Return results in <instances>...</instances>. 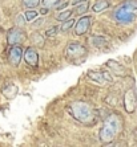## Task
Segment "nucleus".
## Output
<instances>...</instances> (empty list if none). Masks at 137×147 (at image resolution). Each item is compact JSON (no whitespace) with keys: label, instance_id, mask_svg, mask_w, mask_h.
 I'll use <instances>...</instances> for the list:
<instances>
[{"label":"nucleus","instance_id":"26","mask_svg":"<svg viewBox=\"0 0 137 147\" xmlns=\"http://www.w3.org/2000/svg\"><path fill=\"white\" fill-rule=\"evenodd\" d=\"M43 23V20H39V21H36V23H33V27H39V25Z\"/></svg>","mask_w":137,"mask_h":147},{"label":"nucleus","instance_id":"1","mask_svg":"<svg viewBox=\"0 0 137 147\" xmlns=\"http://www.w3.org/2000/svg\"><path fill=\"white\" fill-rule=\"evenodd\" d=\"M69 113L72 114V117L76 121H79L80 123L84 125H93L96 121V114L95 110L89 103L84 102V101H73L68 106Z\"/></svg>","mask_w":137,"mask_h":147},{"label":"nucleus","instance_id":"9","mask_svg":"<svg viewBox=\"0 0 137 147\" xmlns=\"http://www.w3.org/2000/svg\"><path fill=\"white\" fill-rule=\"evenodd\" d=\"M136 103H137V98H136V93L134 90H128L124 96V107L128 113H133L136 109Z\"/></svg>","mask_w":137,"mask_h":147},{"label":"nucleus","instance_id":"20","mask_svg":"<svg viewBox=\"0 0 137 147\" xmlns=\"http://www.w3.org/2000/svg\"><path fill=\"white\" fill-rule=\"evenodd\" d=\"M31 40L35 42V45H43V42H44V37L41 36L40 33H37V32H35V33L31 34Z\"/></svg>","mask_w":137,"mask_h":147},{"label":"nucleus","instance_id":"25","mask_svg":"<svg viewBox=\"0 0 137 147\" xmlns=\"http://www.w3.org/2000/svg\"><path fill=\"white\" fill-rule=\"evenodd\" d=\"M68 4H71V3H68V1H64V3H63V4H60V5H59V7H57V9H61V8H65V7H67V5H68Z\"/></svg>","mask_w":137,"mask_h":147},{"label":"nucleus","instance_id":"22","mask_svg":"<svg viewBox=\"0 0 137 147\" xmlns=\"http://www.w3.org/2000/svg\"><path fill=\"white\" fill-rule=\"evenodd\" d=\"M59 32V28L57 27H52L51 29L45 31V37H52V36H56Z\"/></svg>","mask_w":137,"mask_h":147},{"label":"nucleus","instance_id":"11","mask_svg":"<svg viewBox=\"0 0 137 147\" xmlns=\"http://www.w3.org/2000/svg\"><path fill=\"white\" fill-rule=\"evenodd\" d=\"M1 94H3L5 98L12 99L17 94V86L16 85H8L7 88H4V89L1 90Z\"/></svg>","mask_w":137,"mask_h":147},{"label":"nucleus","instance_id":"17","mask_svg":"<svg viewBox=\"0 0 137 147\" xmlns=\"http://www.w3.org/2000/svg\"><path fill=\"white\" fill-rule=\"evenodd\" d=\"M75 24H76L75 20H72V19H68V20L63 21V25H61V28H60V29H61L63 32H68L72 27H75Z\"/></svg>","mask_w":137,"mask_h":147},{"label":"nucleus","instance_id":"4","mask_svg":"<svg viewBox=\"0 0 137 147\" xmlns=\"http://www.w3.org/2000/svg\"><path fill=\"white\" fill-rule=\"evenodd\" d=\"M87 56V49L79 42H69L65 48V57L71 61H77L79 58H84Z\"/></svg>","mask_w":137,"mask_h":147},{"label":"nucleus","instance_id":"15","mask_svg":"<svg viewBox=\"0 0 137 147\" xmlns=\"http://www.w3.org/2000/svg\"><path fill=\"white\" fill-rule=\"evenodd\" d=\"M92 44H93V47H96V48H101V47H104V45L106 44V40L103 36H95V37L92 38Z\"/></svg>","mask_w":137,"mask_h":147},{"label":"nucleus","instance_id":"10","mask_svg":"<svg viewBox=\"0 0 137 147\" xmlns=\"http://www.w3.org/2000/svg\"><path fill=\"white\" fill-rule=\"evenodd\" d=\"M24 60L29 66L36 68L39 65V55L36 52V49L32 48V47H28L24 52Z\"/></svg>","mask_w":137,"mask_h":147},{"label":"nucleus","instance_id":"12","mask_svg":"<svg viewBox=\"0 0 137 147\" xmlns=\"http://www.w3.org/2000/svg\"><path fill=\"white\" fill-rule=\"evenodd\" d=\"M109 5H110V3L108 0H97L96 3L93 4L92 9L95 11V12H103L104 9L109 8Z\"/></svg>","mask_w":137,"mask_h":147},{"label":"nucleus","instance_id":"21","mask_svg":"<svg viewBox=\"0 0 137 147\" xmlns=\"http://www.w3.org/2000/svg\"><path fill=\"white\" fill-rule=\"evenodd\" d=\"M87 9H88V1L80 4V5H76V13L77 15H81L84 12H87Z\"/></svg>","mask_w":137,"mask_h":147},{"label":"nucleus","instance_id":"24","mask_svg":"<svg viewBox=\"0 0 137 147\" xmlns=\"http://www.w3.org/2000/svg\"><path fill=\"white\" fill-rule=\"evenodd\" d=\"M49 12V8H47V7H44V8H41L40 9V13L41 15H47Z\"/></svg>","mask_w":137,"mask_h":147},{"label":"nucleus","instance_id":"18","mask_svg":"<svg viewBox=\"0 0 137 147\" xmlns=\"http://www.w3.org/2000/svg\"><path fill=\"white\" fill-rule=\"evenodd\" d=\"M41 3H43V5L47 8H52V7L57 8L59 5H60V3H61V0H43Z\"/></svg>","mask_w":137,"mask_h":147},{"label":"nucleus","instance_id":"6","mask_svg":"<svg viewBox=\"0 0 137 147\" xmlns=\"http://www.w3.org/2000/svg\"><path fill=\"white\" fill-rule=\"evenodd\" d=\"M21 58H23V48L19 44L12 45L10 52H8V62H10V65H12L14 68L19 66Z\"/></svg>","mask_w":137,"mask_h":147},{"label":"nucleus","instance_id":"16","mask_svg":"<svg viewBox=\"0 0 137 147\" xmlns=\"http://www.w3.org/2000/svg\"><path fill=\"white\" fill-rule=\"evenodd\" d=\"M71 16H72V11H63V12H60V13L56 16V20L59 21H65V20H68V19H71Z\"/></svg>","mask_w":137,"mask_h":147},{"label":"nucleus","instance_id":"8","mask_svg":"<svg viewBox=\"0 0 137 147\" xmlns=\"http://www.w3.org/2000/svg\"><path fill=\"white\" fill-rule=\"evenodd\" d=\"M91 23H92V17L91 16H82L80 17L79 20L76 21L75 24V34L76 36H82L88 32L89 27H91Z\"/></svg>","mask_w":137,"mask_h":147},{"label":"nucleus","instance_id":"2","mask_svg":"<svg viewBox=\"0 0 137 147\" xmlns=\"http://www.w3.org/2000/svg\"><path fill=\"white\" fill-rule=\"evenodd\" d=\"M121 129V118L116 114H110L105 121H104V125L100 130L99 138L101 142L104 143H108V142H112L116 135L119 134Z\"/></svg>","mask_w":137,"mask_h":147},{"label":"nucleus","instance_id":"5","mask_svg":"<svg viewBox=\"0 0 137 147\" xmlns=\"http://www.w3.org/2000/svg\"><path fill=\"white\" fill-rule=\"evenodd\" d=\"M25 38V33L24 31L19 27H15V28H11L10 31L7 33V41L10 45H17L20 44L21 41H24Z\"/></svg>","mask_w":137,"mask_h":147},{"label":"nucleus","instance_id":"19","mask_svg":"<svg viewBox=\"0 0 137 147\" xmlns=\"http://www.w3.org/2000/svg\"><path fill=\"white\" fill-rule=\"evenodd\" d=\"M21 3H23L24 7H27L28 9H31V8L37 7L39 4H40V0H21Z\"/></svg>","mask_w":137,"mask_h":147},{"label":"nucleus","instance_id":"7","mask_svg":"<svg viewBox=\"0 0 137 147\" xmlns=\"http://www.w3.org/2000/svg\"><path fill=\"white\" fill-rule=\"evenodd\" d=\"M88 77L92 81L97 82V84H105V82H110L112 84L115 81L112 73L106 72V70H103V72H93V70H91V72H88Z\"/></svg>","mask_w":137,"mask_h":147},{"label":"nucleus","instance_id":"13","mask_svg":"<svg viewBox=\"0 0 137 147\" xmlns=\"http://www.w3.org/2000/svg\"><path fill=\"white\" fill-rule=\"evenodd\" d=\"M106 65L110 68V70H113V72L116 73V74H124V68L123 65H120L117 61H115V60H109V61L106 62Z\"/></svg>","mask_w":137,"mask_h":147},{"label":"nucleus","instance_id":"14","mask_svg":"<svg viewBox=\"0 0 137 147\" xmlns=\"http://www.w3.org/2000/svg\"><path fill=\"white\" fill-rule=\"evenodd\" d=\"M24 17L27 19V21H35L39 17V12H36L33 8H31V9L24 12Z\"/></svg>","mask_w":137,"mask_h":147},{"label":"nucleus","instance_id":"23","mask_svg":"<svg viewBox=\"0 0 137 147\" xmlns=\"http://www.w3.org/2000/svg\"><path fill=\"white\" fill-rule=\"evenodd\" d=\"M85 1H88V0H72L71 1V5H80V4H82V3H85Z\"/></svg>","mask_w":137,"mask_h":147},{"label":"nucleus","instance_id":"3","mask_svg":"<svg viewBox=\"0 0 137 147\" xmlns=\"http://www.w3.org/2000/svg\"><path fill=\"white\" fill-rule=\"evenodd\" d=\"M115 19L121 24H129L137 16V0H128L115 11Z\"/></svg>","mask_w":137,"mask_h":147}]
</instances>
